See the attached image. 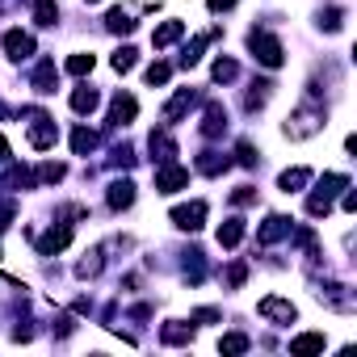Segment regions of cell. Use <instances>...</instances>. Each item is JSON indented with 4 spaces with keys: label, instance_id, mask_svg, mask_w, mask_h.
<instances>
[{
    "label": "cell",
    "instance_id": "cell-1",
    "mask_svg": "<svg viewBox=\"0 0 357 357\" xmlns=\"http://www.w3.org/2000/svg\"><path fill=\"white\" fill-rule=\"evenodd\" d=\"M344 185H349V176H344V172H328L324 181L315 185V194L307 198V215H311V219H324V215L332 211V198H336Z\"/></svg>",
    "mask_w": 357,
    "mask_h": 357
},
{
    "label": "cell",
    "instance_id": "cell-2",
    "mask_svg": "<svg viewBox=\"0 0 357 357\" xmlns=\"http://www.w3.org/2000/svg\"><path fill=\"white\" fill-rule=\"evenodd\" d=\"M324 105H298L294 114H290V122H286V139H311V135H319L324 130Z\"/></svg>",
    "mask_w": 357,
    "mask_h": 357
},
{
    "label": "cell",
    "instance_id": "cell-3",
    "mask_svg": "<svg viewBox=\"0 0 357 357\" xmlns=\"http://www.w3.org/2000/svg\"><path fill=\"white\" fill-rule=\"evenodd\" d=\"M248 51H252V59H257L261 68H282V59H286L282 43H278L269 30H252V34H248Z\"/></svg>",
    "mask_w": 357,
    "mask_h": 357
},
{
    "label": "cell",
    "instance_id": "cell-4",
    "mask_svg": "<svg viewBox=\"0 0 357 357\" xmlns=\"http://www.w3.org/2000/svg\"><path fill=\"white\" fill-rule=\"evenodd\" d=\"M26 118H30V147H38V151L55 147V139H59L55 118H47L43 109H26Z\"/></svg>",
    "mask_w": 357,
    "mask_h": 357
},
{
    "label": "cell",
    "instance_id": "cell-5",
    "mask_svg": "<svg viewBox=\"0 0 357 357\" xmlns=\"http://www.w3.org/2000/svg\"><path fill=\"white\" fill-rule=\"evenodd\" d=\"M190 185V168H181V164H160L155 168V194H176V190H185Z\"/></svg>",
    "mask_w": 357,
    "mask_h": 357
},
{
    "label": "cell",
    "instance_id": "cell-6",
    "mask_svg": "<svg viewBox=\"0 0 357 357\" xmlns=\"http://www.w3.org/2000/svg\"><path fill=\"white\" fill-rule=\"evenodd\" d=\"M257 311H261L265 319H273V324H294V319H298L294 303H290V298H278V294H265V298L257 303Z\"/></svg>",
    "mask_w": 357,
    "mask_h": 357
},
{
    "label": "cell",
    "instance_id": "cell-7",
    "mask_svg": "<svg viewBox=\"0 0 357 357\" xmlns=\"http://www.w3.org/2000/svg\"><path fill=\"white\" fill-rule=\"evenodd\" d=\"M202 223H206V202L172 206V227H181V231H202Z\"/></svg>",
    "mask_w": 357,
    "mask_h": 357
},
{
    "label": "cell",
    "instance_id": "cell-8",
    "mask_svg": "<svg viewBox=\"0 0 357 357\" xmlns=\"http://www.w3.org/2000/svg\"><path fill=\"white\" fill-rule=\"evenodd\" d=\"M68 244H72V227H68V223H59V227H47V231L34 240V248H38L43 257H55V252H63Z\"/></svg>",
    "mask_w": 357,
    "mask_h": 357
},
{
    "label": "cell",
    "instance_id": "cell-9",
    "mask_svg": "<svg viewBox=\"0 0 357 357\" xmlns=\"http://www.w3.org/2000/svg\"><path fill=\"white\" fill-rule=\"evenodd\" d=\"M135 114H139V101H135L130 93H118V97L109 101V126H114V130H118V126H130Z\"/></svg>",
    "mask_w": 357,
    "mask_h": 357
},
{
    "label": "cell",
    "instance_id": "cell-10",
    "mask_svg": "<svg viewBox=\"0 0 357 357\" xmlns=\"http://www.w3.org/2000/svg\"><path fill=\"white\" fill-rule=\"evenodd\" d=\"M30 84H34V93H43V97H51V93H55V84H59V68H55V59H43V63L34 68V76H30Z\"/></svg>",
    "mask_w": 357,
    "mask_h": 357
},
{
    "label": "cell",
    "instance_id": "cell-11",
    "mask_svg": "<svg viewBox=\"0 0 357 357\" xmlns=\"http://www.w3.org/2000/svg\"><path fill=\"white\" fill-rule=\"evenodd\" d=\"M194 105H198V93H194V89H176V93H172V101L164 105V122H176L181 114H190Z\"/></svg>",
    "mask_w": 357,
    "mask_h": 357
},
{
    "label": "cell",
    "instance_id": "cell-12",
    "mask_svg": "<svg viewBox=\"0 0 357 357\" xmlns=\"http://www.w3.org/2000/svg\"><path fill=\"white\" fill-rule=\"evenodd\" d=\"M5 55L17 59V63L30 59V55H34V38H30L26 30H9V34H5Z\"/></svg>",
    "mask_w": 357,
    "mask_h": 357
},
{
    "label": "cell",
    "instance_id": "cell-13",
    "mask_svg": "<svg viewBox=\"0 0 357 357\" xmlns=\"http://www.w3.org/2000/svg\"><path fill=\"white\" fill-rule=\"evenodd\" d=\"M282 236H290V219H286V215H269V219L257 227V244H278Z\"/></svg>",
    "mask_w": 357,
    "mask_h": 357
},
{
    "label": "cell",
    "instance_id": "cell-14",
    "mask_svg": "<svg viewBox=\"0 0 357 357\" xmlns=\"http://www.w3.org/2000/svg\"><path fill=\"white\" fill-rule=\"evenodd\" d=\"M319 303H328V307H336V311H353V307H357L353 294H349V286H340V282L319 286Z\"/></svg>",
    "mask_w": 357,
    "mask_h": 357
},
{
    "label": "cell",
    "instance_id": "cell-15",
    "mask_svg": "<svg viewBox=\"0 0 357 357\" xmlns=\"http://www.w3.org/2000/svg\"><path fill=\"white\" fill-rule=\"evenodd\" d=\"M223 130H227V109H223L219 101H211L206 114H202V135H206V139H219Z\"/></svg>",
    "mask_w": 357,
    "mask_h": 357
},
{
    "label": "cell",
    "instance_id": "cell-16",
    "mask_svg": "<svg viewBox=\"0 0 357 357\" xmlns=\"http://www.w3.org/2000/svg\"><path fill=\"white\" fill-rule=\"evenodd\" d=\"M105 202H109V211H126L135 202V181H126V176H122V181H114L109 194H105Z\"/></svg>",
    "mask_w": 357,
    "mask_h": 357
},
{
    "label": "cell",
    "instance_id": "cell-17",
    "mask_svg": "<svg viewBox=\"0 0 357 357\" xmlns=\"http://www.w3.org/2000/svg\"><path fill=\"white\" fill-rule=\"evenodd\" d=\"M160 340H164V344H190V340H194V324L168 319V324L160 328Z\"/></svg>",
    "mask_w": 357,
    "mask_h": 357
},
{
    "label": "cell",
    "instance_id": "cell-18",
    "mask_svg": "<svg viewBox=\"0 0 357 357\" xmlns=\"http://www.w3.org/2000/svg\"><path fill=\"white\" fill-rule=\"evenodd\" d=\"M147 147H151V160H160V164H168V160L176 155V143H172V135H168V130H151Z\"/></svg>",
    "mask_w": 357,
    "mask_h": 357
},
{
    "label": "cell",
    "instance_id": "cell-19",
    "mask_svg": "<svg viewBox=\"0 0 357 357\" xmlns=\"http://www.w3.org/2000/svg\"><path fill=\"white\" fill-rule=\"evenodd\" d=\"M307 181H311V168H286V172L278 176V190H282V194H298Z\"/></svg>",
    "mask_w": 357,
    "mask_h": 357
},
{
    "label": "cell",
    "instance_id": "cell-20",
    "mask_svg": "<svg viewBox=\"0 0 357 357\" xmlns=\"http://www.w3.org/2000/svg\"><path fill=\"white\" fill-rule=\"evenodd\" d=\"M185 34V22H164V26H155V34H151V47L160 51V47H172L176 38Z\"/></svg>",
    "mask_w": 357,
    "mask_h": 357
},
{
    "label": "cell",
    "instance_id": "cell-21",
    "mask_svg": "<svg viewBox=\"0 0 357 357\" xmlns=\"http://www.w3.org/2000/svg\"><path fill=\"white\" fill-rule=\"evenodd\" d=\"M219 38V30H206V34H198L190 47H185V55H181V68H194L198 59H202V51H206V43H215Z\"/></svg>",
    "mask_w": 357,
    "mask_h": 357
},
{
    "label": "cell",
    "instance_id": "cell-22",
    "mask_svg": "<svg viewBox=\"0 0 357 357\" xmlns=\"http://www.w3.org/2000/svg\"><path fill=\"white\" fill-rule=\"evenodd\" d=\"M227 164H231V160H227L223 151H202V155H198V172H202V176H219V172H227Z\"/></svg>",
    "mask_w": 357,
    "mask_h": 357
},
{
    "label": "cell",
    "instance_id": "cell-23",
    "mask_svg": "<svg viewBox=\"0 0 357 357\" xmlns=\"http://www.w3.org/2000/svg\"><path fill=\"white\" fill-rule=\"evenodd\" d=\"M97 143H101V139H97V130H89V126H76V130H72V151H76V155L97 151Z\"/></svg>",
    "mask_w": 357,
    "mask_h": 357
},
{
    "label": "cell",
    "instance_id": "cell-24",
    "mask_svg": "<svg viewBox=\"0 0 357 357\" xmlns=\"http://www.w3.org/2000/svg\"><path fill=\"white\" fill-rule=\"evenodd\" d=\"M290 353H324V332H303V336H294L290 340Z\"/></svg>",
    "mask_w": 357,
    "mask_h": 357
},
{
    "label": "cell",
    "instance_id": "cell-25",
    "mask_svg": "<svg viewBox=\"0 0 357 357\" xmlns=\"http://www.w3.org/2000/svg\"><path fill=\"white\" fill-rule=\"evenodd\" d=\"M30 5H34V22H38L43 30H51V26L59 22V5H55V0H30Z\"/></svg>",
    "mask_w": 357,
    "mask_h": 357
},
{
    "label": "cell",
    "instance_id": "cell-26",
    "mask_svg": "<svg viewBox=\"0 0 357 357\" xmlns=\"http://www.w3.org/2000/svg\"><path fill=\"white\" fill-rule=\"evenodd\" d=\"M244 231H248L244 219H227V223L219 227V244H223V248H236V244L244 240Z\"/></svg>",
    "mask_w": 357,
    "mask_h": 357
},
{
    "label": "cell",
    "instance_id": "cell-27",
    "mask_svg": "<svg viewBox=\"0 0 357 357\" xmlns=\"http://www.w3.org/2000/svg\"><path fill=\"white\" fill-rule=\"evenodd\" d=\"M202 278H206V261H202V252H198V248H190V252H185V282H190V286H198Z\"/></svg>",
    "mask_w": 357,
    "mask_h": 357
},
{
    "label": "cell",
    "instance_id": "cell-28",
    "mask_svg": "<svg viewBox=\"0 0 357 357\" xmlns=\"http://www.w3.org/2000/svg\"><path fill=\"white\" fill-rule=\"evenodd\" d=\"M105 30H109V34H130V30H135V17L122 13V9H109V13H105Z\"/></svg>",
    "mask_w": 357,
    "mask_h": 357
},
{
    "label": "cell",
    "instance_id": "cell-29",
    "mask_svg": "<svg viewBox=\"0 0 357 357\" xmlns=\"http://www.w3.org/2000/svg\"><path fill=\"white\" fill-rule=\"evenodd\" d=\"M97 105H101L97 89H76V93H72V109H76V114H93Z\"/></svg>",
    "mask_w": 357,
    "mask_h": 357
},
{
    "label": "cell",
    "instance_id": "cell-30",
    "mask_svg": "<svg viewBox=\"0 0 357 357\" xmlns=\"http://www.w3.org/2000/svg\"><path fill=\"white\" fill-rule=\"evenodd\" d=\"M63 164H38V172H34V185H55V181H63Z\"/></svg>",
    "mask_w": 357,
    "mask_h": 357
},
{
    "label": "cell",
    "instance_id": "cell-31",
    "mask_svg": "<svg viewBox=\"0 0 357 357\" xmlns=\"http://www.w3.org/2000/svg\"><path fill=\"white\" fill-rule=\"evenodd\" d=\"M135 63H139V51H135V47H122V51H114V59H109L114 72H130Z\"/></svg>",
    "mask_w": 357,
    "mask_h": 357
},
{
    "label": "cell",
    "instance_id": "cell-32",
    "mask_svg": "<svg viewBox=\"0 0 357 357\" xmlns=\"http://www.w3.org/2000/svg\"><path fill=\"white\" fill-rule=\"evenodd\" d=\"M101 265H105V261H101V248H93V252L76 265V278H97V273H101Z\"/></svg>",
    "mask_w": 357,
    "mask_h": 357
},
{
    "label": "cell",
    "instance_id": "cell-33",
    "mask_svg": "<svg viewBox=\"0 0 357 357\" xmlns=\"http://www.w3.org/2000/svg\"><path fill=\"white\" fill-rule=\"evenodd\" d=\"M17 185H34V176L26 168H9L5 176H0V190H17Z\"/></svg>",
    "mask_w": 357,
    "mask_h": 357
},
{
    "label": "cell",
    "instance_id": "cell-34",
    "mask_svg": "<svg viewBox=\"0 0 357 357\" xmlns=\"http://www.w3.org/2000/svg\"><path fill=\"white\" fill-rule=\"evenodd\" d=\"M211 72H215V80H219V84H231V80L240 76L236 59H215V68H211Z\"/></svg>",
    "mask_w": 357,
    "mask_h": 357
},
{
    "label": "cell",
    "instance_id": "cell-35",
    "mask_svg": "<svg viewBox=\"0 0 357 357\" xmlns=\"http://www.w3.org/2000/svg\"><path fill=\"white\" fill-rule=\"evenodd\" d=\"M269 89H273L269 80H257V84H252V93L244 97V105H248V109H261V105L269 101Z\"/></svg>",
    "mask_w": 357,
    "mask_h": 357
},
{
    "label": "cell",
    "instance_id": "cell-36",
    "mask_svg": "<svg viewBox=\"0 0 357 357\" xmlns=\"http://www.w3.org/2000/svg\"><path fill=\"white\" fill-rule=\"evenodd\" d=\"M248 344H252V340H248L244 332H227V336L219 340V349H223V353H248Z\"/></svg>",
    "mask_w": 357,
    "mask_h": 357
},
{
    "label": "cell",
    "instance_id": "cell-37",
    "mask_svg": "<svg viewBox=\"0 0 357 357\" xmlns=\"http://www.w3.org/2000/svg\"><path fill=\"white\" fill-rule=\"evenodd\" d=\"M93 63H97V59L84 51V55H72V59H68V72H72V76H89V72H93Z\"/></svg>",
    "mask_w": 357,
    "mask_h": 357
},
{
    "label": "cell",
    "instance_id": "cell-38",
    "mask_svg": "<svg viewBox=\"0 0 357 357\" xmlns=\"http://www.w3.org/2000/svg\"><path fill=\"white\" fill-rule=\"evenodd\" d=\"M257 160H261V155H257V147H252L248 139H244V143H236V164H244V168H257Z\"/></svg>",
    "mask_w": 357,
    "mask_h": 357
},
{
    "label": "cell",
    "instance_id": "cell-39",
    "mask_svg": "<svg viewBox=\"0 0 357 357\" xmlns=\"http://www.w3.org/2000/svg\"><path fill=\"white\" fill-rule=\"evenodd\" d=\"M168 76H172L168 63H151V68H147V84H151V89H155V84H168Z\"/></svg>",
    "mask_w": 357,
    "mask_h": 357
},
{
    "label": "cell",
    "instance_id": "cell-40",
    "mask_svg": "<svg viewBox=\"0 0 357 357\" xmlns=\"http://www.w3.org/2000/svg\"><path fill=\"white\" fill-rule=\"evenodd\" d=\"M340 17H344L340 9H324V13H319V26H324L328 34H336V30H340Z\"/></svg>",
    "mask_w": 357,
    "mask_h": 357
},
{
    "label": "cell",
    "instance_id": "cell-41",
    "mask_svg": "<svg viewBox=\"0 0 357 357\" xmlns=\"http://www.w3.org/2000/svg\"><path fill=\"white\" fill-rule=\"evenodd\" d=\"M109 164H114V168H130V164H135V151H130V147L122 143V147H114V155H109Z\"/></svg>",
    "mask_w": 357,
    "mask_h": 357
},
{
    "label": "cell",
    "instance_id": "cell-42",
    "mask_svg": "<svg viewBox=\"0 0 357 357\" xmlns=\"http://www.w3.org/2000/svg\"><path fill=\"white\" fill-rule=\"evenodd\" d=\"M244 278H248V265H244V261H236V265L227 269V286H231V290H240V286H244Z\"/></svg>",
    "mask_w": 357,
    "mask_h": 357
},
{
    "label": "cell",
    "instance_id": "cell-43",
    "mask_svg": "<svg viewBox=\"0 0 357 357\" xmlns=\"http://www.w3.org/2000/svg\"><path fill=\"white\" fill-rule=\"evenodd\" d=\"M231 202H236V206H252V202H257V190H252V185H240V190L231 194Z\"/></svg>",
    "mask_w": 357,
    "mask_h": 357
},
{
    "label": "cell",
    "instance_id": "cell-44",
    "mask_svg": "<svg viewBox=\"0 0 357 357\" xmlns=\"http://www.w3.org/2000/svg\"><path fill=\"white\" fill-rule=\"evenodd\" d=\"M17 215V206H13V198H0V227H9V219Z\"/></svg>",
    "mask_w": 357,
    "mask_h": 357
},
{
    "label": "cell",
    "instance_id": "cell-45",
    "mask_svg": "<svg viewBox=\"0 0 357 357\" xmlns=\"http://www.w3.org/2000/svg\"><path fill=\"white\" fill-rule=\"evenodd\" d=\"M219 319V311L215 307H202V311H194V324H215Z\"/></svg>",
    "mask_w": 357,
    "mask_h": 357
},
{
    "label": "cell",
    "instance_id": "cell-46",
    "mask_svg": "<svg viewBox=\"0 0 357 357\" xmlns=\"http://www.w3.org/2000/svg\"><path fill=\"white\" fill-rule=\"evenodd\" d=\"M340 206H344V211H357V194H353L349 185H344V198H340Z\"/></svg>",
    "mask_w": 357,
    "mask_h": 357
},
{
    "label": "cell",
    "instance_id": "cell-47",
    "mask_svg": "<svg viewBox=\"0 0 357 357\" xmlns=\"http://www.w3.org/2000/svg\"><path fill=\"white\" fill-rule=\"evenodd\" d=\"M55 324H59V328H55V332H59V336H68V332H72V328H76V324H72V315H59V319H55Z\"/></svg>",
    "mask_w": 357,
    "mask_h": 357
},
{
    "label": "cell",
    "instance_id": "cell-48",
    "mask_svg": "<svg viewBox=\"0 0 357 357\" xmlns=\"http://www.w3.org/2000/svg\"><path fill=\"white\" fill-rule=\"evenodd\" d=\"M206 5H211L215 13H223V9H236V0H206Z\"/></svg>",
    "mask_w": 357,
    "mask_h": 357
},
{
    "label": "cell",
    "instance_id": "cell-49",
    "mask_svg": "<svg viewBox=\"0 0 357 357\" xmlns=\"http://www.w3.org/2000/svg\"><path fill=\"white\" fill-rule=\"evenodd\" d=\"M5 160H9V139L0 135V164H5Z\"/></svg>",
    "mask_w": 357,
    "mask_h": 357
},
{
    "label": "cell",
    "instance_id": "cell-50",
    "mask_svg": "<svg viewBox=\"0 0 357 357\" xmlns=\"http://www.w3.org/2000/svg\"><path fill=\"white\" fill-rule=\"evenodd\" d=\"M0 118H5V105H0Z\"/></svg>",
    "mask_w": 357,
    "mask_h": 357
},
{
    "label": "cell",
    "instance_id": "cell-51",
    "mask_svg": "<svg viewBox=\"0 0 357 357\" xmlns=\"http://www.w3.org/2000/svg\"><path fill=\"white\" fill-rule=\"evenodd\" d=\"M89 5H97V0H89Z\"/></svg>",
    "mask_w": 357,
    "mask_h": 357
}]
</instances>
